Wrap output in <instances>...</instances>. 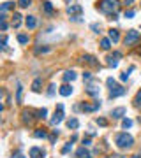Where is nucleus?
Here are the masks:
<instances>
[{
	"instance_id": "2eb2a0df",
	"label": "nucleus",
	"mask_w": 141,
	"mask_h": 158,
	"mask_svg": "<svg viewBox=\"0 0 141 158\" xmlns=\"http://www.w3.org/2000/svg\"><path fill=\"white\" fill-rule=\"evenodd\" d=\"M81 11H83L81 5H69L67 7V14H71V16L72 14H81Z\"/></svg>"
},
{
	"instance_id": "412c9836",
	"label": "nucleus",
	"mask_w": 141,
	"mask_h": 158,
	"mask_svg": "<svg viewBox=\"0 0 141 158\" xmlns=\"http://www.w3.org/2000/svg\"><path fill=\"white\" fill-rule=\"evenodd\" d=\"M67 127H69V128H72V130H76V128L80 127V121H78L76 118H71L69 121H67Z\"/></svg>"
},
{
	"instance_id": "7ed1b4c3",
	"label": "nucleus",
	"mask_w": 141,
	"mask_h": 158,
	"mask_svg": "<svg viewBox=\"0 0 141 158\" xmlns=\"http://www.w3.org/2000/svg\"><path fill=\"white\" fill-rule=\"evenodd\" d=\"M106 84H108V88H109V97L111 99H117V97H122V95H125V88L120 86V84H117V81L113 78H108L106 79Z\"/></svg>"
},
{
	"instance_id": "b1692460",
	"label": "nucleus",
	"mask_w": 141,
	"mask_h": 158,
	"mask_svg": "<svg viewBox=\"0 0 141 158\" xmlns=\"http://www.w3.org/2000/svg\"><path fill=\"white\" fill-rule=\"evenodd\" d=\"M28 40H30V37L27 34H18V42L20 44H28Z\"/></svg>"
},
{
	"instance_id": "4be33fe9",
	"label": "nucleus",
	"mask_w": 141,
	"mask_h": 158,
	"mask_svg": "<svg viewBox=\"0 0 141 158\" xmlns=\"http://www.w3.org/2000/svg\"><path fill=\"white\" fill-rule=\"evenodd\" d=\"M32 118H34V113L32 111H23V121L25 123H30Z\"/></svg>"
},
{
	"instance_id": "0eeeda50",
	"label": "nucleus",
	"mask_w": 141,
	"mask_h": 158,
	"mask_svg": "<svg viewBox=\"0 0 141 158\" xmlns=\"http://www.w3.org/2000/svg\"><path fill=\"white\" fill-rule=\"evenodd\" d=\"M99 107H101V102H99V100H95L94 104H86V102L80 104V109H81V111H85V113H92V111H97Z\"/></svg>"
},
{
	"instance_id": "a19ab883",
	"label": "nucleus",
	"mask_w": 141,
	"mask_h": 158,
	"mask_svg": "<svg viewBox=\"0 0 141 158\" xmlns=\"http://www.w3.org/2000/svg\"><path fill=\"white\" fill-rule=\"evenodd\" d=\"M13 158H25L21 155V151H16V153H13Z\"/></svg>"
},
{
	"instance_id": "a878e982",
	"label": "nucleus",
	"mask_w": 141,
	"mask_h": 158,
	"mask_svg": "<svg viewBox=\"0 0 141 158\" xmlns=\"http://www.w3.org/2000/svg\"><path fill=\"white\" fill-rule=\"evenodd\" d=\"M101 48L108 51V49L111 48V39H102V40H101Z\"/></svg>"
},
{
	"instance_id": "de8ad7c7",
	"label": "nucleus",
	"mask_w": 141,
	"mask_h": 158,
	"mask_svg": "<svg viewBox=\"0 0 141 158\" xmlns=\"http://www.w3.org/2000/svg\"><path fill=\"white\" fill-rule=\"evenodd\" d=\"M140 157H141V153H140Z\"/></svg>"
},
{
	"instance_id": "7c9ffc66",
	"label": "nucleus",
	"mask_w": 141,
	"mask_h": 158,
	"mask_svg": "<svg viewBox=\"0 0 141 158\" xmlns=\"http://www.w3.org/2000/svg\"><path fill=\"white\" fill-rule=\"evenodd\" d=\"M71 149H72V142H67V144H65V146L62 148V155H67V153L71 151Z\"/></svg>"
},
{
	"instance_id": "a211bd4d",
	"label": "nucleus",
	"mask_w": 141,
	"mask_h": 158,
	"mask_svg": "<svg viewBox=\"0 0 141 158\" xmlns=\"http://www.w3.org/2000/svg\"><path fill=\"white\" fill-rule=\"evenodd\" d=\"M51 48L49 46H37L35 48V55H44V53H49Z\"/></svg>"
},
{
	"instance_id": "dca6fc26",
	"label": "nucleus",
	"mask_w": 141,
	"mask_h": 158,
	"mask_svg": "<svg viewBox=\"0 0 141 158\" xmlns=\"http://www.w3.org/2000/svg\"><path fill=\"white\" fill-rule=\"evenodd\" d=\"M109 39L113 40V42H118V40H120V32H118L117 28H111V30H109Z\"/></svg>"
},
{
	"instance_id": "ddd939ff",
	"label": "nucleus",
	"mask_w": 141,
	"mask_h": 158,
	"mask_svg": "<svg viewBox=\"0 0 141 158\" xmlns=\"http://www.w3.org/2000/svg\"><path fill=\"white\" fill-rule=\"evenodd\" d=\"M76 79V72L74 70H67V72H63V83L67 84V83H72Z\"/></svg>"
},
{
	"instance_id": "a18cd8bd",
	"label": "nucleus",
	"mask_w": 141,
	"mask_h": 158,
	"mask_svg": "<svg viewBox=\"0 0 141 158\" xmlns=\"http://www.w3.org/2000/svg\"><path fill=\"white\" fill-rule=\"evenodd\" d=\"M131 158H141L140 155H134V157H131Z\"/></svg>"
},
{
	"instance_id": "423d86ee",
	"label": "nucleus",
	"mask_w": 141,
	"mask_h": 158,
	"mask_svg": "<svg viewBox=\"0 0 141 158\" xmlns=\"http://www.w3.org/2000/svg\"><path fill=\"white\" fill-rule=\"evenodd\" d=\"M85 91H86L88 95H92V97H97V95L101 93V88H99V84H97V83H94V81H90V83L86 84V88H85Z\"/></svg>"
},
{
	"instance_id": "79ce46f5",
	"label": "nucleus",
	"mask_w": 141,
	"mask_h": 158,
	"mask_svg": "<svg viewBox=\"0 0 141 158\" xmlns=\"http://www.w3.org/2000/svg\"><path fill=\"white\" fill-rule=\"evenodd\" d=\"M0 28H2V32H5V30H7V23H5V21H2V25H0Z\"/></svg>"
},
{
	"instance_id": "6ab92c4d",
	"label": "nucleus",
	"mask_w": 141,
	"mask_h": 158,
	"mask_svg": "<svg viewBox=\"0 0 141 158\" xmlns=\"http://www.w3.org/2000/svg\"><path fill=\"white\" fill-rule=\"evenodd\" d=\"M34 137H35V139H46V137H48V134H46V130L37 128V130L34 132Z\"/></svg>"
},
{
	"instance_id": "5701e85b",
	"label": "nucleus",
	"mask_w": 141,
	"mask_h": 158,
	"mask_svg": "<svg viewBox=\"0 0 141 158\" xmlns=\"http://www.w3.org/2000/svg\"><path fill=\"white\" fill-rule=\"evenodd\" d=\"M42 9H44L46 14H51V12H53V5H51V2H44V4H42Z\"/></svg>"
},
{
	"instance_id": "20e7f679",
	"label": "nucleus",
	"mask_w": 141,
	"mask_h": 158,
	"mask_svg": "<svg viewBox=\"0 0 141 158\" xmlns=\"http://www.w3.org/2000/svg\"><path fill=\"white\" fill-rule=\"evenodd\" d=\"M140 37L141 35L138 30H129L127 35H125V39H123V42H125V46H132V44H136L140 40Z\"/></svg>"
},
{
	"instance_id": "c756f323",
	"label": "nucleus",
	"mask_w": 141,
	"mask_h": 158,
	"mask_svg": "<svg viewBox=\"0 0 141 158\" xmlns=\"http://www.w3.org/2000/svg\"><path fill=\"white\" fill-rule=\"evenodd\" d=\"M134 70V67H129V70H125V72H122V76H120V81H127L129 79V72H132Z\"/></svg>"
},
{
	"instance_id": "49530a36",
	"label": "nucleus",
	"mask_w": 141,
	"mask_h": 158,
	"mask_svg": "<svg viewBox=\"0 0 141 158\" xmlns=\"http://www.w3.org/2000/svg\"><path fill=\"white\" fill-rule=\"evenodd\" d=\"M65 2H67V4H69V2H71V0H65Z\"/></svg>"
},
{
	"instance_id": "c85d7f7f",
	"label": "nucleus",
	"mask_w": 141,
	"mask_h": 158,
	"mask_svg": "<svg viewBox=\"0 0 141 158\" xmlns=\"http://www.w3.org/2000/svg\"><path fill=\"white\" fill-rule=\"evenodd\" d=\"M32 90H34L35 93H39V91H41V79H35V81H34V84H32Z\"/></svg>"
},
{
	"instance_id": "f704fd0d",
	"label": "nucleus",
	"mask_w": 141,
	"mask_h": 158,
	"mask_svg": "<svg viewBox=\"0 0 141 158\" xmlns=\"http://www.w3.org/2000/svg\"><path fill=\"white\" fill-rule=\"evenodd\" d=\"M83 79L90 83V81H92V72H88V70H86V72H83Z\"/></svg>"
},
{
	"instance_id": "4c0bfd02",
	"label": "nucleus",
	"mask_w": 141,
	"mask_h": 158,
	"mask_svg": "<svg viewBox=\"0 0 141 158\" xmlns=\"http://www.w3.org/2000/svg\"><path fill=\"white\" fill-rule=\"evenodd\" d=\"M92 30H94L95 34H99V32H101V25H99V23H94V25H92Z\"/></svg>"
},
{
	"instance_id": "cd10ccee",
	"label": "nucleus",
	"mask_w": 141,
	"mask_h": 158,
	"mask_svg": "<svg viewBox=\"0 0 141 158\" xmlns=\"http://www.w3.org/2000/svg\"><path fill=\"white\" fill-rule=\"evenodd\" d=\"M131 127H132V119H129V118L122 119V128H131Z\"/></svg>"
},
{
	"instance_id": "f3484780",
	"label": "nucleus",
	"mask_w": 141,
	"mask_h": 158,
	"mask_svg": "<svg viewBox=\"0 0 141 158\" xmlns=\"http://www.w3.org/2000/svg\"><path fill=\"white\" fill-rule=\"evenodd\" d=\"M20 25H21V14L20 12H14L13 14V26L14 28H20Z\"/></svg>"
},
{
	"instance_id": "c03bdc74",
	"label": "nucleus",
	"mask_w": 141,
	"mask_h": 158,
	"mask_svg": "<svg viewBox=\"0 0 141 158\" xmlns=\"http://www.w3.org/2000/svg\"><path fill=\"white\" fill-rule=\"evenodd\" d=\"M123 2H125V4H127V5H131V4H132V2H134V0H123Z\"/></svg>"
},
{
	"instance_id": "9b49d317",
	"label": "nucleus",
	"mask_w": 141,
	"mask_h": 158,
	"mask_svg": "<svg viewBox=\"0 0 141 158\" xmlns=\"http://www.w3.org/2000/svg\"><path fill=\"white\" fill-rule=\"evenodd\" d=\"M25 25H27V28H28V30H34V28L37 26V20H35V16H27Z\"/></svg>"
},
{
	"instance_id": "39448f33",
	"label": "nucleus",
	"mask_w": 141,
	"mask_h": 158,
	"mask_svg": "<svg viewBox=\"0 0 141 158\" xmlns=\"http://www.w3.org/2000/svg\"><path fill=\"white\" fill-rule=\"evenodd\" d=\"M62 121H63V104L57 105V111H55V116L51 118V125L53 127H58Z\"/></svg>"
},
{
	"instance_id": "aec40b11",
	"label": "nucleus",
	"mask_w": 141,
	"mask_h": 158,
	"mask_svg": "<svg viewBox=\"0 0 141 158\" xmlns=\"http://www.w3.org/2000/svg\"><path fill=\"white\" fill-rule=\"evenodd\" d=\"M83 60H85L88 65H94V67H97V65H99V63L95 61V58H94L92 55H85V56H83Z\"/></svg>"
},
{
	"instance_id": "2f4dec72",
	"label": "nucleus",
	"mask_w": 141,
	"mask_h": 158,
	"mask_svg": "<svg viewBox=\"0 0 141 158\" xmlns=\"http://www.w3.org/2000/svg\"><path fill=\"white\" fill-rule=\"evenodd\" d=\"M13 5H14L13 2H4V4H2V12H5V11H9V9H11Z\"/></svg>"
},
{
	"instance_id": "f8f14e48",
	"label": "nucleus",
	"mask_w": 141,
	"mask_h": 158,
	"mask_svg": "<svg viewBox=\"0 0 141 158\" xmlns=\"http://www.w3.org/2000/svg\"><path fill=\"white\" fill-rule=\"evenodd\" d=\"M76 157L78 158H92V153L86 149V146H81L80 149H78V153H76Z\"/></svg>"
},
{
	"instance_id": "393cba45",
	"label": "nucleus",
	"mask_w": 141,
	"mask_h": 158,
	"mask_svg": "<svg viewBox=\"0 0 141 158\" xmlns=\"http://www.w3.org/2000/svg\"><path fill=\"white\" fill-rule=\"evenodd\" d=\"M35 114H37L35 118H39V119H44V118H46V116H48V109H46V107H42V109H39V111L35 113Z\"/></svg>"
},
{
	"instance_id": "9d476101",
	"label": "nucleus",
	"mask_w": 141,
	"mask_h": 158,
	"mask_svg": "<svg viewBox=\"0 0 141 158\" xmlns=\"http://www.w3.org/2000/svg\"><path fill=\"white\" fill-rule=\"evenodd\" d=\"M123 114H125V107H117V109L111 111V118L113 119H122Z\"/></svg>"
},
{
	"instance_id": "4468645a",
	"label": "nucleus",
	"mask_w": 141,
	"mask_h": 158,
	"mask_svg": "<svg viewBox=\"0 0 141 158\" xmlns=\"http://www.w3.org/2000/svg\"><path fill=\"white\" fill-rule=\"evenodd\" d=\"M58 93H60L62 97H69V95H72V86H69V84H63L60 90H58Z\"/></svg>"
},
{
	"instance_id": "ea45409f",
	"label": "nucleus",
	"mask_w": 141,
	"mask_h": 158,
	"mask_svg": "<svg viewBox=\"0 0 141 158\" xmlns=\"http://www.w3.org/2000/svg\"><path fill=\"white\" fill-rule=\"evenodd\" d=\"M5 44H7V39L4 37V39H2V42H0V48H2V49H5V48H7Z\"/></svg>"
},
{
	"instance_id": "6e6552de",
	"label": "nucleus",
	"mask_w": 141,
	"mask_h": 158,
	"mask_svg": "<svg viewBox=\"0 0 141 158\" xmlns=\"http://www.w3.org/2000/svg\"><path fill=\"white\" fill-rule=\"evenodd\" d=\"M118 58H122V53H120V51H115L113 55H109V56H108V65H109V67H113V69H115V67H118Z\"/></svg>"
},
{
	"instance_id": "1a4fd4ad",
	"label": "nucleus",
	"mask_w": 141,
	"mask_h": 158,
	"mask_svg": "<svg viewBox=\"0 0 141 158\" xmlns=\"http://www.w3.org/2000/svg\"><path fill=\"white\" fill-rule=\"evenodd\" d=\"M30 158H44L46 157V153H44V149L42 148H37V146H34V148H30Z\"/></svg>"
},
{
	"instance_id": "bb28decb",
	"label": "nucleus",
	"mask_w": 141,
	"mask_h": 158,
	"mask_svg": "<svg viewBox=\"0 0 141 158\" xmlns=\"http://www.w3.org/2000/svg\"><path fill=\"white\" fill-rule=\"evenodd\" d=\"M21 95H23V86L18 84V88H16V102H18V104L21 102Z\"/></svg>"
},
{
	"instance_id": "473e14b6",
	"label": "nucleus",
	"mask_w": 141,
	"mask_h": 158,
	"mask_svg": "<svg viewBox=\"0 0 141 158\" xmlns=\"http://www.w3.org/2000/svg\"><path fill=\"white\" fill-rule=\"evenodd\" d=\"M18 5L25 9V7H28V5H30V0H18Z\"/></svg>"
},
{
	"instance_id": "f03ea898",
	"label": "nucleus",
	"mask_w": 141,
	"mask_h": 158,
	"mask_svg": "<svg viewBox=\"0 0 141 158\" xmlns=\"http://www.w3.org/2000/svg\"><path fill=\"white\" fill-rule=\"evenodd\" d=\"M115 144L120 149H127V148H131L134 144V139H132L131 134H127V132H120V134L115 135Z\"/></svg>"
},
{
	"instance_id": "f257e3e1",
	"label": "nucleus",
	"mask_w": 141,
	"mask_h": 158,
	"mask_svg": "<svg viewBox=\"0 0 141 158\" xmlns=\"http://www.w3.org/2000/svg\"><path fill=\"white\" fill-rule=\"evenodd\" d=\"M97 7L101 9L102 12H106L109 16V14H115L120 9V0H101Z\"/></svg>"
},
{
	"instance_id": "58836bf2",
	"label": "nucleus",
	"mask_w": 141,
	"mask_h": 158,
	"mask_svg": "<svg viewBox=\"0 0 141 158\" xmlns=\"http://www.w3.org/2000/svg\"><path fill=\"white\" fill-rule=\"evenodd\" d=\"M55 90H57V86H55V84H51V86H49V90H48V95H49V97H53V95H55Z\"/></svg>"
},
{
	"instance_id": "c9c22d12",
	"label": "nucleus",
	"mask_w": 141,
	"mask_h": 158,
	"mask_svg": "<svg viewBox=\"0 0 141 158\" xmlns=\"http://www.w3.org/2000/svg\"><path fill=\"white\" fill-rule=\"evenodd\" d=\"M134 14H136V12H134L132 9H129V11H125V18H127V20H131V18H134Z\"/></svg>"
},
{
	"instance_id": "72a5a7b5",
	"label": "nucleus",
	"mask_w": 141,
	"mask_h": 158,
	"mask_svg": "<svg viewBox=\"0 0 141 158\" xmlns=\"http://www.w3.org/2000/svg\"><path fill=\"white\" fill-rule=\"evenodd\" d=\"M134 104H136L138 107H141V90L138 91V95H136V99H134Z\"/></svg>"
},
{
	"instance_id": "e433bc0d",
	"label": "nucleus",
	"mask_w": 141,
	"mask_h": 158,
	"mask_svg": "<svg viewBox=\"0 0 141 158\" xmlns=\"http://www.w3.org/2000/svg\"><path fill=\"white\" fill-rule=\"evenodd\" d=\"M95 121H97V125H99V127H106V125H108V121H106L104 118H97Z\"/></svg>"
},
{
	"instance_id": "37998d69",
	"label": "nucleus",
	"mask_w": 141,
	"mask_h": 158,
	"mask_svg": "<svg viewBox=\"0 0 141 158\" xmlns=\"http://www.w3.org/2000/svg\"><path fill=\"white\" fill-rule=\"evenodd\" d=\"M92 142H90V139H83V146H90Z\"/></svg>"
}]
</instances>
